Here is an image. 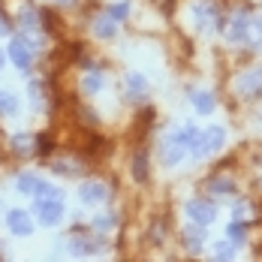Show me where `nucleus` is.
Listing matches in <instances>:
<instances>
[{"mask_svg":"<svg viewBox=\"0 0 262 262\" xmlns=\"http://www.w3.org/2000/svg\"><path fill=\"white\" fill-rule=\"evenodd\" d=\"M18 21H21V27H27V30H36V27H39V15H36V9L25 6V9L18 12Z\"/></svg>","mask_w":262,"mask_h":262,"instance_id":"aec40b11","label":"nucleus"},{"mask_svg":"<svg viewBox=\"0 0 262 262\" xmlns=\"http://www.w3.org/2000/svg\"><path fill=\"white\" fill-rule=\"evenodd\" d=\"M184 154H187V148H184V145H178L172 136L160 145V160H163V166H178V163L184 160Z\"/></svg>","mask_w":262,"mask_h":262,"instance_id":"1a4fd4ad","label":"nucleus"},{"mask_svg":"<svg viewBox=\"0 0 262 262\" xmlns=\"http://www.w3.org/2000/svg\"><path fill=\"white\" fill-rule=\"evenodd\" d=\"M6 226H9V232L18 238H27L30 232H33V220H30V214L27 211H9L6 214Z\"/></svg>","mask_w":262,"mask_h":262,"instance_id":"423d86ee","label":"nucleus"},{"mask_svg":"<svg viewBox=\"0 0 262 262\" xmlns=\"http://www.w3.org/2000/svg\"><path fill=\"white\" fill-rule=\"evenodd\" d=\"M103 84H105L103 73H100V70H91V73H84V79H81V91H84V94H97Z\"/></svg>","mask_w":262,"mask_h":262,"instance_id":"2eb2a0df","label":"nucleus"},{"mask_svg":"<svg viewBox=\"0 0 262 262\" xmlns=\"http://www.w3.org/2000/svg\"><path fill=\"white\" fill-rule=\"evenodd\" d=\"M193 18H196V27H199L202 33L220 27V12H217V6H214V3H205V0L193 3Z\"/></svg>","mask_w":262,"mask_h":262,"instance_id":"20e7f679","label":"nucleus"},{"mask_svg":"<svg viewBox=\"0 0 262 262\" xmlns=\"http://www.w3.org/2000/svg\"><path fill=\"white\" fill-rule=\"evenodd\" d=\"M33 145H36V139H33L30 133H18V136H12V151H15L18 157H30V154H33Z\"/></svg>","mask_w":262,"mask_h":262,"instance_id":"f8f14e48","label":"nucleus"},{"mask_svg":"<svg viewBox=\"0 0 262 262\" xmlns=\"http://www.w3.org/2000/svg\"><path fill=\"white\" fill-rule=\"evenodd\" d=\"M244 232H247V229H244V223H238V220L229 223V238H232V241H244Z\"/></svg>","mask_w":262,"mask_h":262,"instance_id":"bb28decb","label":"nucleus"},{"mask_svg":"<svg viewBox=\"0 0 262 262\" xmlns=\"http://www.w3.org/2000/svg\"><path fill=\"white\" fill-rule=\"evenodd\" d=\"M235 88H238L241 97H256V94H262V67L250 70V73H244V76L238 79Z\"/></svg>","mask_w":262,"mask_h":262,"instance_id":"0eeeda50","label":"nucleus"},{"mask_svg":"<svg viewBox=\"0 0 262 262\" xmlns=\"http://www.w3.org/2000/svg\"><path fill=\"white\" fill-rule=\"evenodd\" d=\"M94 33H97L100 39H112V36L118 33V27H115V18H108V15L97 18V21H94Z\"/></svg>","mask_w":262,"mask_h":262,"instance_id":"dca6fc26","label":"nucleus"},{"mask_svg":"<svg viewBox=\"0 0 262 262\" xmlns=\"http://www.w3.org/2000/svg\"><path fill=\"white\" fill-rule=\"evenodd\" d=\"M214 105H217V100H214L211 91H196V94H193V108H196L199 115H211Z\"/></svg>","mask_w":262,"mask_h":262,"instance_id":"ddd939ff","label":"nucleus"},{"mask_svg":"<svg viewBox=\"0 0 262 262\" xmlns=\"http://www.w3.org/2000/svg\"><path fill=\"white\" fill-rule=\"evenodd\" d=\"M70 250H73L76 256L94 253V250H97V241H91V238H70Z\"/></svg>","mask_w":262,"mask_h":262,"instance_id":"f3484780","label":"nucleus"},{"mask_svg":"<svg viewBox=\"0 0 262 262\" xmlns=\"http://www.w3.org/2000/svg\"><path fill=\"white\" fill-rule=\"evenodd\" d=\"M130 15V3H115V6H108V18H127Z\"/></svg>","mask_w":262,"mask_h":262,"instance_id":"a878e982","label":"nucleus"},{"mask_svg":"<svg viewBox=\"0 0 262 262\" xmlns=\"http://www.w3.org/2000/svg\"><path fill=\"white\" fill-rule=\"evenodd\" d=\"M226 36H229L232 42H244V39H250V18H247V15H235Z\"/></svg>","mask_w":262,"mask_h":262,"instance_id":"9d476101","label":"nucleus"},{"mask_svg":"<svg viewBox=\"0 0 262 262\" xmlns=\"http://www.w3.org/2000/svg\"><path fill=\"white\" fill-rule=\"evenodd\" d=\"M145 88H148V81H145L142 73H130V76H127V91H130V97L145 94Z\"/></svg>","mask_w":262,"mask_h":262,"instance_id":"a211bd4d","label":"nucleus"},{"mask_svg":"<svg viewBox=\"0 0 262 262\" xmlns=\"http://www.w3.org/2000/svg\"><path fill=\"white\" fill-rule=\"evenodd\" d=\"M133 178L136 181H145L148 178V160H145V154H139V157L133 160Z\"/></svg>","mask_w":262,"mask_h":262,"instance_id":"4be33fe9","label":"nucleus"},{"mask_svg":"<svg viewBox=\"0 0 262 262\" xmlns=\"http://www.w3.org/2000/svg\"><path fill=\"white\" fill-rule=\"evenodd\" d=\"M30 97H33V108H46V88L39 81H30Z\"/></svg>","mask_w":262,"mask_h":262,"instance_id":"412c9836","label":"nucleus"},{"mask_svg":"<svg viewBox=\"0 0 262 262\" xmlns=\"http://www.w3.org/2000/svg\"><path fill=\"white\" fill-rule=\"evenodd\" d=\"M33 214H36V220L42 223V226H54V223H60V217H63V193L60 190H54L52 184H39V190L33 193Z\"/></svg>","mask_w":262,"mask_h":262,"instance_id":"f257e3e1","label":"nucleus"},{"mask_svg":"<svg viewBox=\"0 0 262 262\" xmlns=\"http://www.w3.org/2000/svg\"><path fill=\"white\" fill-rule=\"evenodd\" d=\"M211 193H235V181H229V178H214L208 184Z\"/></svg>","mask_w":262,"mask_h":262,"instance_id":"5701e85b","label":"nucleus"},{"mask_svg":"<svg viewBox=\"0 0 262 262\" xmlns=\"http://www.w3.org/2000/svg\"><path fill=\"white\" fill-rule=\"evenodd\" d=\"M9 60L18 70H30V63H33V46L27 42L25 36H12V42H9Z\"/></svg>","mask_w":262,"mask_h":262,"instance_id":"39448f33","label":"nucleus"},{"mask_svg":"<svg viewBox=\"0 0 262 262\" xmlns=\"http://www.w3.org/2000/svg\"><path fill=\"white\" fill-rule=\"evenodd\" d=\"M39 184H42V178H39V175L25 172V175H18V178H15V190H18L21 196H33V193L39 190Z\"/></svg>","mask_w":262,"mask_h":262,"instance_id":"9b49d317","label":"nucleus"},{"mask_svg":"<svg viewBox=\"0 0 262 262\" xmlns=\"http://www.w3.org/2000/svg\"><path fill=\"white\" fill-rule=\"evenodd\" d=\"M112 226H115V217L112 214H103V217L94 220V229H112Z\"/></svg>","mask_w":262,"mask_h":262,"instance_id":"cd10ccee","label":"nucleus"},{"mask_svg":"<svg viewBox=\"0 0 262 262\" xmlns=\"http://www.w3.org/2000/svg\"><path fill=\"white\" fill-rule=\"evenodd\" d=\"M214 256H217V259H232V256H235V247H232L229 241H217V244H214Z\"/></svg>","mask_w":262,"mask_h":262,"instance_id":"b1692460","label":"nucleus"},{"mask_svg":"<svg viewBox=\"0 0 262 262\" xmlns=\"http://www.w3.org/2000/svg\"><path fill=\"white\" fill-rule=\"evenodd\" d=\"M0 115H18V100L6 91H0Z\"/></svg>","mask_w":262,"mask_h":262,"instance_id":"6ab92c4d","label":"nucleus"},{"mask_svg":"<svg viewBox=\"0 0 262 262\" xmlns=\"http://www.w3.org/2000/svg\"><path fill=\"white\" fill-rule=\"evenodd\" d=\"M79 196L84 205H100V202H105V196H108V187L100 181H84L79 187Z\"/></svg>","mask_w":262,"mask_h":262,"instance_id":"6e6552de","label":"nucleus"},{"mask_svg":"<svg viewBox=\"0 0 262 262\" xmlns=\"http://www.w3.org/2000/svg\"><path fill=\"white\" fill-rule=\"evenodd\" d=\"M199 244H202V226L196 223V229H193V226L187 229V247H190V250H199Z\"/></svg>","mask_w":262,"mask_h":262,"instance_id":"393cba45","label":"nucleus"},{"mask_svg":"<svg viewBox=\"0 0 262 262\" xmlns=\"http://www.w3.org/2000/svg\"><path fill=\"white\" fill-rule=\"evenodd\" d=\"M226 142V130L223 127H208L205 133H199L196 145H193V157H208V154H217Z\"/></svg>","mask_w":262,"mask_h":262,"instance_id":"f03ea898","label":"nucleus"},{"mask_svg":"<svg viewBox=\"0 0 262 262\" xmlns=\"http://www.w3.org/2000/svg\"><path fill=\"white\" fill-rule=\"evenodd\" d=\"M0 67H3V52H0Z\"/></svg>","mask_w":262,"mask_h":262,"instance_id":"c85d7f7f","label":"nucleus"},{"mask_svg":"<svg viewBox=\"0 0 262 262\" xmlns=\"http://www.w3.org/2000/svg\"><path fill=\"white\" fill-rule=\"evenodd\" d=\"M184 211H187V217H190L193 223H199V226H211L214 217H217V205L208 202V199H190Z\"/></svg>","mask_w":262,"mask_h":262,"instance_id":"7ed1b4c3","label":"nucleus"},{"mask_svg":"<svg viewBox=\"0 0 262 262\" xmlns=\"http://www.w3.org/2000/svg\"><path fill=\"white\" fill-rule=\"evenodd\" d=\"M172 139H175L178 145H184L187 151H193V145H196V139H199V130H196L193 124H187V127H181V130L172 133Z\"/></svg>","mask_w":262,"mask_h":262,"instance_id":"4468645a","label":"nucleus"}]
</instances>
